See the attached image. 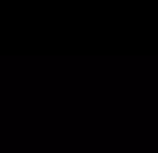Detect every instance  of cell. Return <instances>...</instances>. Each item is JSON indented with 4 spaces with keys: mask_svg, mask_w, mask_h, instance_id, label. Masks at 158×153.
Listing matches in <instances>:
<instances>
[]
</instances>
